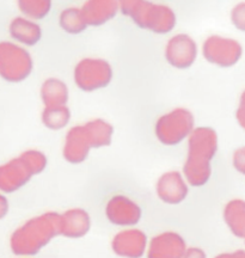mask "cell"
Returning a JSON list of instances; mask_svg holds the SVG:
<instances>
[{
	"instance_id": "17",
	"label": "cell",
	"mask_w": 245,
	"mask_h": 258,
	"mask_svg": "<svg viewBox=\"0 0 245 258\" xmlns=\"http://www.w3.org/2000/svg\"><path fill=\"white\" fill-rule=\"evenodd\" d=\"M9 30L12 38L25 46H34L42 37L40 24L27 17H16L12 19Z\"/></svg>"
},
{
	"instance_id": "12",
	"label": "cell",
	"mask_w": 245,
	"mask_h": 258,
	"mask_svg": "<svg viewBox=\"0 0 245 258\" xmlns=\"http://www.w3.org/2000/svg\"><path fill=\"white\" fill-rule=\"evenodd\" d=\"M147 247V237L137 228L118 232L111 241V249L117 256L126 258L143 257Z\"/></svg>"
},
{
	"instance_id": "20",
	"label": "cell",
	"mask_w": 245,
	"mask_h": 258,
	"mask_svg": "<svg viewBox=\"0 0 245 258\" xmlns=\"http://www.w3.org/2000/svg\"><path fill=\"white\" fill-rule=\"evenodd\" d=\"M71 120V110L67 105L44 106L42 111V122L53 131L65 128Z\"/></svg>"
},
{
	"instance_id": "8",
	"label": "cell",
	"mask_w": 245,
	"mask_h": 258,
	"mask_svg": "<svg viewBox=\"0 0 245 258\" xmlns=\"http://www.w3.org/2000/svg\"><path fill=\"white\" fill-rule=\"evenodd\" d=\"M198 51L194 38L187 34H177L167 41L165 59L175 69L187 70L195 62Z\"/></svg>"
},
{
	"instance_id": "15",
	"label": "cell",
	"mask_w": 245,
	"mask_h": 258,
	"mask_svg": "<svg viewBox=\"0 0 245 258\" xmlns=\"http://www.w3.org/2000/svg\"><path fill=\"white\" fill-rule=\"evenodd\" d=\"M83 18L88 27H99L108 23L120 11V3L111 0H91L82 8Z\"/></svg>"
},
{
	"instance_id": "1",
	"label": "cell",
	"mask_w": 245,
	"mask_h": 258,
	"mask_svg": "<svg viewBox=\"0 0 245 258\" xmlns=\"http://www.w3.org/2000/svg\"><path fill=\"white\" fill-rule=\"evenodd\" d=\"M218 151V134L211 127H198L188 138V157L183 166L187 183L202 186L212 175L211 161Z\"/></svg>"
},
{
	"instance_id": "22",
	"label": "cell",
	"mask_w": 245,
	"mask_h": 258,
	"mask_svg": "<svg viewBox=\"0 0 245 258\" xmlns=\"http://www.w3.org/2000/svg\"><path fill=\"white\" fill-rule=\"evenodd\" d=\"M18 8L22 14L31 21L44 18L50 12L51 2L49 0H21Z\"/></svg>"
},
{
	"instance_id": "23",
	"label": "cell",
	"mask_w": 245,
	"mask_h": 258,
	"mask_svg": "<svg viewBox=\"0 0 245 258\" xmlns=\"http://www.w3.org/2000/svg\"><path fill=\"white\" fill-rule=\"evenodd\" d=\"M231 21L237 29L245 31V3H240L232 9Z\"/></svg>"
},
{
	"instance_id": "5",
	"label": "cell",
	"mask_w": 245,
	"mask_h": 258,
	"mask_svg": "<svg viewBox=\"0 0 245 258\" xmlns=\"http://www.w3.org/2000/svg\"><path fill=\"white\" fill-rule=\"evenodd\" d=\"M34 61L30 53L12 42H0V77L10 83L23 82L30 76Z\"/></svg>"
},
{
	"instance_id": "19",
	"label": "cell",
	"mask_w": 245,
	"mask_h": 258,
	"mask_svg": "<svg viewBox=\"0 0 245 258\" xmlns=\"http://www.w3.org/2000/svg\"><path fill=\"white\" fill-rule=\"evenodd\" d=\"M224 219L232 233L245 238V201L236 199L228 202L224 209Z\"/></svg>"
},
{
	"instance_id": "11",
	"label": "cell",
	"mask_w": 245,
	"mask_h": 258,
	"mask_svg": "<svg viewBox=\"0 0 245 258\" xmlns=\"http://www.w3.org/2000/svg\"><path fill=\"white\" fill-rule=\"evenodd\" d=\"M187 249L182 235L172 231L163 232L148 244L147 258H183Z\"/></svg>"
},
{
	"instance_id": "4",
	"label": "cell",
	"mask_w": 245,
	"mask_h": 258,
	"mask_svg": "<svg viewBox=\"0 0 245 258\" xmlns=\"http://www.w3.org/2000/svg\"><path fill=\"white\" fill-rule=\"evenodd\" d=\"M193 112L186 108H175L160 116L156 122V137L166 146H173L189 138L195 129Z\"/></svg>"
},
{
	"instance_id": "28",
	"label": "cell",
	"mask_w": 245,
	"mask_h": 258,
	"mask_svg": "<svg viewBox=\"0 0 245 258\" xmlns=\"http://www.w3.org/2000/svg\"><path fill=\"white\" fill-rule=\"evenodd\" d=\"M232 258H245V251L244 250H238L236 252L231 253Z\"/></svg>"
},
{
	"instance_id": "25",
	"label": "cell",
	"mask_w": 245,
	"mask_h": 258,
	"mask_svg": "<svg viewBox=\"0 0 245 258\" xmlns=\"http://www.w3.org/2000/svg\"><path fill=\"white\" fill-rule=\"evenodd\" d=\"M237 120L241 125V128L245 129V91L240 97L239 106H238V110H237Z\"/></svg>"
},
{
	"instance_id": "6",
	"label": "cell",
	"mask_w": 245,
	"mask_h": 258,
	"mask_svg": "<svg viewBox=\"0 0 245 258\" xmlns=\"http://www.w3.org/2000/svg\"><path fill=\"white\" fill-rule=\"evenodd\" d=\"M114 71L111 64L99 57H85L76 64L73 79L76 85L85 92L101 90L110 84Z\"/></svg>"
},
{
	"instance_id": "29",
	"label": "cell",
	"mask_w": 245,
	"mask_h": 258,
	"mask_svg": "<svg viewBox=\"0 0 245 258\" xmlns=\"http://www.w3.org/2000/svg\"><path fill=\"white\" fill-rule=\"evenodd\" d=\"M215 258H232L231 253H221V254H218Z\"/></svg>"
},
{
	"instance_id": "9",
	"label": "cell",
	"mask_w": 245,
	"mask_h": 258,
	"mask_svg": "<svg viewBox=\"0 0 245 258\" xmlns=\"http://www.w3.org/2000/svg\"><path fill=\"white\" fill-rule=\"evenodd\" d=\"M91 148L95 147V141L86 124L72 127L66 135L64 145V158L71 164H80L86 159Z\"/></svg>"
},
{
	"instance_id": "13",
	"label": "cell",
	"mask_w": 245,
	"mask_h": 258,
	"mask_svg": "<svg viewBox=\"0 0 245 258\" xmlns=\"http://www.w3.org/2000/svg\"><path fill=\"white\" fill-rule=\"evenodd\" d=\"M34 175H36L34 169L22 154L17 159L0 167V189L8 192L14 191L24 185Z\"/></svg>"
},
{
	"instance_id": "24",
	"label": "cell",
	"mask_w": 245,
	"mask_h": 258,
	"mask_svg": "<svg viewBox=\"0 0 245 258\" xmlns=\"http://www.w3.org/2000/svg\"><path fill=\"white\" fill-rule=\"evenodd\" d=\"M233 166L237 171L245 175V147L237 150L233 154Z\"/></svg>"
},
{
	"instance_id": "16",
	"label": "cell",
	"mask_w": 245,
	"mask_h": 258,
	"mask_svg": "<svg viewBox=\"0 0 245 258\" xmlns=\"http://www.w3.org/2000/svg\"><path fill=\"white\" fill-rule=\"evenodd\" d=\"M91 219L82 208H72L61 214V235L67 238H82L90 231Z\"/></svg>"
},
{
	"instance_id": "18",
	"label": "cell",
	"mask_w": 245,
	"mask_h": 258,
	"mask_svg": "<svg viewBox=\"0 0 245 258\" xmlns=\"http://www.w3.org/2000/svg\"><path fill=\"white\" fill-rule=\"evenodd\" d=\"M70 97L69 86L59 78H48L41 86V98L44 106L67 105Z\"/></svg>"
},
{
	"instance_id": "10",
	"label": "cell",
	"mask_w": 245,
	"mask_h": 258,
	"mask_svg": "<svg viewBox=\"0 0 245 258\" xmlns=\"http://www.w3.org/2000/svg\"><path fill=\"white\" fill-rule=\"evenodd\" d=\"M141 208L133 200L125 195H115L109 200L105 215L111 224L117 226H134L141 219Z\"/></svg>"
},
{
	"instance_id": "14",
	"label": "cell",
	"mask_w": 245,
	"mask_h": 258,
	"mask_svg": "<svg viewBox=\"0 0 245 258\" xmlns=\"http://www.w3.org/2000/svg\"><path fill=\"white\" fill-rule=\"evenodd\" d=\"M188 185L178 171H170L159 177L157 182V195L164 203L178 205L188 195Z\"/></svg>"
},
{
	"instance_id": "3",
	"label": "cell",
	"mask_w": 245,
	"mask_h": 258,
	"mask_svg": "<svg viewBox=\"0 0 245 258\" xmlns=\"http://www.w3.org/2000/svg\"><path fill=\"white\" fill-rule=\"evenodd\" d=\"M120 11L139 28L154 34H167L175 28L177 22L173 10L165 4L127 0L120 3Z\"/></svg>"
},
{
	"instance_id": "7",
	"label": "cell",
	"mask_w": 245,
	"mask_h": 258,
	"mask_svg": "<svg viewBox=\"0 0 245 258\" xmlns=\"http://www.w3.org/2000/svg\"><path fill=\"white\" fill-rule=\"evenodd\" d=\"M243 48L233 38L212 35L202 44V55L208 62L220 67H231L240 59Z\"/></svg>"
},
{
	"instance_id": "21",
	"label": "cell",
	"mask_w": 245,
	"mask_h": 258,
	"mask_svg": "<svg viewBox=\"0 0 245 258\" xmlns=\"http://www.w3.org/2000/svg\"><path fill=\"white\" fill-rule=\"evenodd\" d=\"M59 23L64 31L72 35L80 34L88 28L83 18L80 8H67L63 10L59 17Z\"/></svg>"
},
{
	"instance_id": "26",
	"label": "cell",
	"mask_w": 245,
	"mask_h": 258,
	"mask_svg": "<svg viewBox=\"0 0 245 258\" xmlns=\"http://www.w3.org/2000/svg\"><path fill=\"white\" fill-rule=\"evenodd\" d=\"M183 258H207L205 251L200 247H189L187 249Z\"/></svg>"
},
{
	"instance_id": "2",
	"label": "cell",
	"mask_w": 245,
	"mask_h": 258,
	"mask_svg": "<svg viewBox=\"0 0 245 258\" xmlns=\"http://www.w3.org/2000/svg\"><path fill=\"white\" fill-rule=\"evenodd\" d=\"M61 234V214L48 212L31 219L12 237V249L16 253L34 254Z\"/></svg>"
},
{
	"instance_id": "27",
	"label": "cell",
	"mask_w": 245,
	"mask_h": 258,
	"mask_svg": "<svg viewBox=\"0 0 245 258\" xmlns=\"http://www.w3.org/2000/svg\"><path fill=\"white\" fill-rule=\"evenodd\" d=\"M8 212V202L6 200L0 195V218H3Z\"/></svg>"
}]
</instances>
